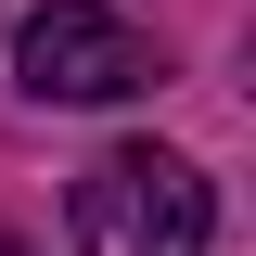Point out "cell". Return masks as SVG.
Instances as JSON below:
<instances>
[{
	"label": "cell",
	"mask_w": 256,
	"mask_h": 256,
	"mask_svg": "<svg viewBox=\"0 0 256 256\" xmlns=\"http://www.w3.org/2000/svg\"><path fill=\"white\" fill-rule=\"evenodd\" d=\"M0 256H26V244H13V230H0Z\"/></svg>",
	"instance_id": "3"
},
{
	"label": "cell",
	"mask_w": 256,
	"mask_h": 256,
	"mask_svg": "<svg viewBox=\"0 0 256 256\" xmlns=\"http://www.w3.org/2000/svg\"><path fill=\"white\" fill-rule=\"evenodd\" d=\"M13 77H26L38 102H128V90H154V52H141V26L102 13V0H52V13L13 26Z\"/></svg>",
	"instance_id": "2"
},
{
	"label": "cell",
	"mask_w": 256,
	"mask_h": 256,
	"mask_svg": "<svg viewBox=\"0 0 256 256\" xmlns=\"http://www.w3.org/2000/svg\"><path fill=\"white\" fill-rule=\"evenodd\" d=\"M77 256H205L218 244V192L205 166H180L166 141H116V154L77 180Z\"/></svg>",
	"instance_id": "1"
}]
</instances>
